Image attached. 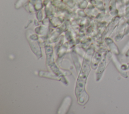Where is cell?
Here are the masks:
<instances>
[{
	"label": "cell",
	"mask_w": 129,
	"mask_h": 114,
	"mask_svg": "<svg viewBox=\"0 0 129 114\" xmlns=\"http://www.w3.org/2000/svg\"><path fill=\"white\" fill-rule=\"evenodd\" d=\"M129 49V41H128V42L126 43V44L125 45V46H124L123 50L124 51L123 52H126L127 50Z\"/></svg>",
	"instance_id": "obj_1"
},
{
	"label": "cell",
	"mask_w": 129,
	"mask_h": 114,
	"mask_svg": "<svg viewBox=\"0 0 129 114\" xmlns=\"http://www.w3.org/2000/svg\"><path fill=\"white\" fill-rule=\"evenodd\" d=\"M125 56L126 57H129V49L127 50V51L125 53Z\"/></svg>",
	"instance_id": "obj_2"
},
{
	"label": "cell",
	"mask_w": 129,
	"mask_h": 114,
	"mask_svg": "<svg viewBox=\"0 0 129 114\" xmlns=\"http://www.w3.org/2000/svg\"><path fill=\"white\" fill-rule=\"evenodd\" d=\"M127 68H128V69H129V63H128V64H127Z\"/></svg>",
	"instance_id": "obj_3"
}]
</instances>
